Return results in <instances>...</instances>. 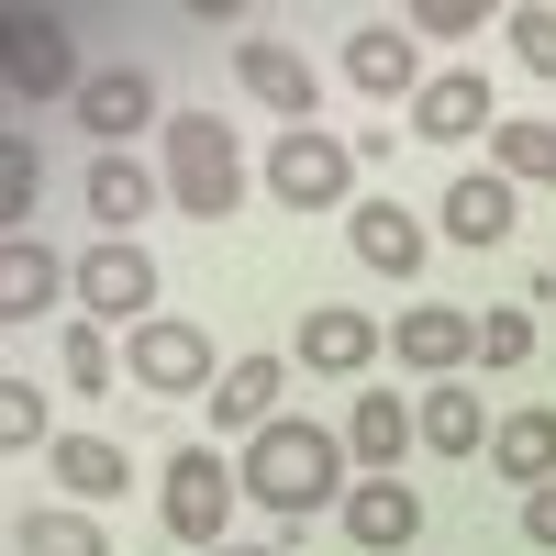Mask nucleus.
I'll return each instance as SVG.
<instances>
[{
    "label": "nucleus",
    "instance_id": "32",
    "mask_svg": "<svg viewBox=\"0 0 556 556\" xmlns=\"http://www.w3.org/2000/svg\"><path fill=\"white\" fill-rule=\"evenodd\" d=\"M523 545L556 556V490H523Z\"/></svg>",
    "mask_w": 556,
    "mask_h": 556
},
{
    "label": "nucleus",
    "instance_id": "14",
    "mask_svg": "<svg viewBox=\"0 0 556 556\" xmlns=\"http://www.w3.org/2000/svg\"><path fill=\"white\" fill-rule=\"evenodd\" d=\"M301 367H312V379H367V367H379V323H367L356 301L301 312Z\"/></svg>",
    "mask_w": 556,
    "mask_h": 556
},
{
    "label": "nucleus",
    "instance_id": "4",
    "mask_svg": "<svg viewBox=\"0 0 556 556\" xmlns=\"http://www.w3.org/2000/svg\"><path fill=\"white\" fill-rule=\"evenodd\" d=\"M0 89H12V101H67L78 112V89H89L78 34L56 12H12V23H0Z\"/></svg>",
    "mask_w": 556,
    "mask_h": 556
},
{
    "label": "nucleus",
    "instance_id": "25",
    "mask_svg": "<svg viewBox=\"0 0 556 556\" xmlns=\"http://www.w3.org/2000/svg\"><path fill=\"white\" fill-rule=\"evenodd\" d=\"M56 367H67V390L78 401H112L123 379H112V334H101V323H67V334H56Z\"/></svg>",
    "mask_w": 556,
    "mask_h": 556
},
{
    "label": "nucleus",
    "instance_id": "13",
    "mask_svg": "<svg viewBox=\"0 0 556 556\" xmlns=\"http://www.w3.org/2000/svg\"><path fill=\"white\" fill-rule=\"evenodd\" d=\"M412 134H424V146H468V134H501L490 78H479V67H434V78H424V101H412Z\"/></svg>",
    "mask_w": 556,
    "mask_h": 556
},
{
    "label": "nucleus",
    "instance_id": "28",
    "mask_svg": "<svg viewBox=\"0 0 556 556\" xmlns=\"http://www.w3.org/2000/svg\"><path fill=\"white\" fill-rule=\"evenodd\" d=\"M523 356H534V312H513V301L479 312V367H523Z\"/></svg>",
    "mask_w": 556,
    "mask_h": 556
},
{
    "label": "nucleus",
    "instance_id": "20",
    "mask_svg": "<svg viewBox=\"0 0 556 556\" xmlns=\"http://www.w3.org/2000/svg\"><path fill=\"white\" fill-rule=\"evenodd\" d=\"M278 390H290V356H235L212 390V434H267L278 424Z\"/></svg>",
    "mask_w": 556,
    "mask_h": 556
},
{
    "label": "nucleus",
    "instance_id": "30",
    "mask_svg": "<svg viewBox=\"0 0 556 556\" xmlns=\"http://www.w3.org/2000/svg\"><path fill=\"white\" fill-rule=\"evenodd\" d=\"M501 34H513V56H523L534 78H556V12H545V0H523V12L501 23Z\"/></svg>",
    "mask_w": 556,
    "mask_h": 556
},
{
    "label": "nucleus",
    "instance_id": "15",
    "mask_svg": "<svg viewBox=\"0 0 556 556\" xmlns=\"http://www.w3.org/2000/svg\"><path fill=\"white\" fill-rule=\"evenodd\" d=\"M345 245H356V267H379V278H424V256H434V235L401 201H356L345 212Z\"/></svg>",
    "mask_w": 556,
    "mask_h": 556
},
{
    "label": "nucleus",
    "instance_id": "29",
    "mask_svg": "<svg viewBox=\"0 0 556 556\" xmlns=\"http://www.w3.org/2000/svg\"><path fill=\"white\" fill-rule=\"evenodd\" d=\"M0 445H12V456L23 445H56V434H45V390L34 379H0Z\"/></svg>",
    "mask_w": 556,
    "mask_h": 556
},
{
    "label": "nucleus",
    "instance_id": "17",
    "mask_svg": "<svg viewBox=\"0 0 556 556\" xmlns=\"http://www.w3.org/2000/svg\"><path fill=\"white\" fill-rule=\"evenodd\" d=\"M45 468H56V490L78 501V513H101V501L134 490V456H123L112 434H56V445H45Z\"/></svg>",
    "mask_w": 556,
    "mask_h": 556
},
{
    "label": "nucleus",
    "instance_id": "24",
    "mask_svg": "<svg viewBox=\"0 0 556 556\" xmlns=\"http://www.w3.org/2000/svg\"><path fill=\"white\" fill-rule=\"evenodd\" d=\"M490 434H501V424L479 412V390H456V379H445V390H424V445H434V456H479Z\"/></svg>",
    "mask_w": 556,
    "mask_h": 556
},
{
    "label": "nucleus",
    "instance_id": "2",
    "mask_svg": "<svg viewBox=\"0 0 556 556\" xmlns=\"http://www.w3.org/2000/svg\"><path fill=\"white\" fill-rule=\"evenodd\" d=\"M167 201L190 212V223H223V212L245 201V146H235V123L167 112Z\"/></svg>",
    "mask_w": 556,
    "mask_h": 556
},
{
    "label": "nucleus",
    "instance_id": "26",
    "mask_svg": "<svg viewBox=\"0 0 556 556\" xmlns=\"http://www.w3.org/2000/svg\"><path fill=\"white\" fill-rule=\"evenodd\" d=\"M490 156H501V178H534V190H556V123H501Z\"/></svg>",
    "mask_w": 556,
    "mask_h": 556
},
{
    "label": "nucleus",
    "instance_id": "23",
    "mask_svg": "<svg viewBox=\"0 0 556 556\" xmlns=\"http://www.w3.org/2000/svg\"><path fill=\"white\" fill-rule=\"evenodd\" d=\"M12 556H112V534L78 513V501H34V513L12 523Z\"/></svg>",
    "mask_w": 556,
    "mask_h": 556
},
{
    "label": "nucleus",
    "instance_id": "5",
    "mask_svg": "<svg viewBox=\"0 0 556 556\" xmlns=\"http://www.w3.org/2000/svg\"><path fill=\"white\" fill-rule=\"evenodd\" d=\"M123 379L156 390V401H190V390H223V367H212V334H201V323L156 312V323H134V334H123Z\"/></svg>",
    "mask_w": 556,
    "mask_h": 556
},
{
    "label": "nucleus",
    "instance_id": "9",
    "mask_svg": "<svg viewBox=\"0 0 556 556\" xmlns=\"http://www.w3.org/2000/svg\"><path fill=\"white\" fill-rule=\"evenodd\" d=\"M235 78H245V101L278 112V134H301V123L323 112V67L301 56V45H278V34H245V45H235Z\"/></svg>",
    "mask_w": 556,
    "mask_h": 556
},
{
    "label": "nucleus",
    "instance_id": "7",
    "mask_svg": "<svg viewBox=\"0 0 556 556\" xmlns=\"http://www.w3.org/2000/svg\"><path fill=\"white\" fill-rule=\"evenodd\" d=\"M156 290H167V278H156V256L134 235H101L78 256V323H123V334H134V323H156Z\"/></svg>",
    "mask_w": 556,
    "mask_h": 556
},
{
    "label": "nucleus",
    "instance_id": "18",
    "mask_svg": "<svg viewBox=\"0 0 556 556\" xmlns=\"http://www.w3.org/2000/svg\"><path fill=\"white\" fill-rule=\"evenodd\" d=\"M67 290H78V267H67V256H45L34 235H12V245H0V323H45Z\"/></svg>",
    "mask_w": 556,
    "mask_h": 556
},
{
    "label": "nucleus",
    "instance_id": "21",
    "mask_svg": "<svg viewBox=\"0 0 556 556\" xmlns=\"http://www.w3.org/2000/svg\"><path fill=\"white\" fill-rule=\"evenodd\" d=\"M78 201H89L101 235H134V223L156 212V178L134 167V156H89V167H78Z\"/></svg>",
    "mask_w": 556,
    "mask_h": 556
},
{
    "label": "nucleus",
    "instance_id": "12",
    "mask_svg": "<svg viewBox=\"0 0 556 556\" xmlns=\"http://www.w3.org/2000/svg\"><path fill=\"white\" fill-rule=\"evenodd\" d=\"M345 78L367 89V101H424V56H412V23H356L345 34Z\"/></svg>",
    "mask_w": 556,
    "mask_h": 556
},
{
    "label": "nucleus",
    "instance_id": "8",
    "mask_svg": "<svg viewBox=\"0 0 556 556\" xmlns=\"http://www.w3.org/2000/svg\"><path fill=\"white\" fill-rule=\"evenodd\" d=\"M167 134V89H156V67H89V89H78V134H89V146H101V156H123L134 146V134Z\"/></svg>",
    "mask_w": 556,
    "mask_h": 556
},
{
    "label": "nucleus",
    "instance_id": "16",
    "mask_svg": "<svg viewBox=\"0 0 556 556\" xmlns=\"http://www.w3.org/2000/svg\"><path fill=\"white\" fill-rule=\"evenodd\" d=\"M412 434H424V412H401V390H356V412H345V456H356L367 479H401Z\"/></svg>",
    "mask_w": 556,
    "mask_h": 556
},
{
    "label": "nucleus",
    "instance_id": "31",
    "mask_svg": "<svg viewBox=\"0 0 556 556\" xmlns=\"http://www.w3.org/2000/svg\"><path fill=\"white\" fill-rule=\"evenodd\" d=\"M401 23H412V34H434V45H456V34H479V12H468V0H412Z\"/></svg>",
    "mask_w": 556,
    "mask_h": 556
},
{
    "label": "nucleus",
    "instance_id": "10",
    "mask_svg": "<svg viewBox=\"0 0 556 556\" xmlns=\"http://www.w3.org/2000/svg\"><path fill=\"white\" fill-rule=\"evenodd\" d=\"M390 356L424 367V379H456V367L479 356V312H456V301H412V312L390 323Z\"/></svg>",
    "mask_w": 556,
    "mask_h": 556
},
{
    "label": "nucleus",
    "instance_id": "22",
    "mask_svg": "<svg viewBox=\"0 0 556 556\" xmlns=\"http://www.w3.org/2000/svg\"><path fill=\"white\" fill-rule=\"evenodd\" d=\"M490 468L513 479V490H556V412H501Z\"/></svg>",
    "mask_w": 556,
    "mask_h": 556
},
{
    "label": "nucleus",
    "instance_id": "19",
    "mask_svg": "<svg viewBox=\"0 0 556 556\" xmlns=\"http://www.w3.org/2000/svg\"><path fill=\"white\" fill-rule=\"evenodd\" d=\"M513 178H501V167H468V178H456V190H445V223H434V235L445 245H513Z\"/></svg>",
    "mask_w": 556,
    "mask_h": 556
},
{
    "label": "nucleus",
    "instance_id": "6",
    "mask_svg": "<svg viewBox=\"0 0 556 556\" xmlns=\"http://www.w3.org/2000/svg\"><path fill=\"white\" fill-rule=\"evenodd\" d=\"M267 190L290 201V212H356V201H345V190H356V146H345V134H323V123L278 134V146H267Z\"/></svg>",
    "mask_w": 556,
    "mask_h": 556
},
{
    "label": "nucleus",
    "instance_id": "33",
    "mask_svg": "<svg viewBox=\"0 0 556 556\" xmlns=\"http://www.w3.org/2000/svg\"><path fill=\"white\" fill-rule=\"evenodd\" d=\"M212 556H278V545H212Z\"/></svg>",
    "mask_w": 556,
    "mask_h": 556
},
{
    "label": "nucleus",
    "instance_id": "1",
    "mask_svg": "<svg viewBox=\"0 0 556 556\" xmlns=\"http://www.w3.org/2000/svg\"><path fill=\"white\" fill-rule=\"evenodd\" d=\"M235 479H245V501L256 513H278V523H312V513H345V434H323V424H290L278 412L267 434H245V456H235Z\"/></svg>",
    "mask_w": 556,
    "mask_h": 556
},
{
    "label": "nucleus",
    "instance_id": "27",
    "mask_svg": "<svg viewBox=\"0 0 556 556\" xmlns=\"http://www.w3.org/2000/svg\"><path fill=\"white\" fill-rule=\"evenodd\" d=\"M34 190H45V167H34V146L12 134V146H0V223H12V235H34Z\"/></svg>",
    "mask_w": 556,
    "mask_h": 556
},
{
    "label": "nucleus",
    "instance_id": "11",
    "mask_svg": "<svg viewBox=\"0 0 556 556\" xmlns=\"http://www.w3.org/2000/svg\"><path fill=\"white\" fill-rule=\"evenodd\" d=\"M334 523H345L356 556H401L412 534H424V490H412V479H356Z\"/></svg>",
    "mask_w": 556,
    "mask_h": 556
},
{
    "label": "nucleus",
    "instance_id": "3",
    "mask_svg": "<svg viewBox=\"0 0 556 556\" xmlns=\"http://www.w3.org/2000/svg\"><path fill=\"white\" fill-rule=\"evenodd\" d=\"M235 501H245V479L223 468V445H178L167 479H156V513H167V534L190 545V556L235 545Z\"/></svg>",
    "mask_w": 556,
    "mask_h": 556
}]
</instances>
